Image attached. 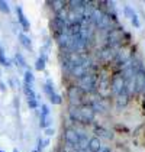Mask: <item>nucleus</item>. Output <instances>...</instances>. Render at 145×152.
<instances>
[{"label": "nucleus", "instance_id": "nucleus-15", "mask_svg": "<svg viewBox=\"0 0 145 152\" xmlns=\"http://www.w3.org/2000/svg\"><path fill=\"white\" fill-rule=\"evenodd\" d=\"M48 4H51L49 7L52 9V12L55 15H58L64 9H67V1H62V0H52V1H48Z\"/></svg>", "mask_w": 145, "mask_h": 152}, {"label": "nucleus", "instance_id": "nucleus-10", "mask_svg": "<svg viewBox=\"0 0 145 152\" xmlns=\"http://www.w3.org/2000/svg\"><path fill=\"white\" fill-rule=\"evenodd\" d=\"M80 113H81V120H83V125H89V123H93L94 122V117H96V113L93 112V109L90 106L83 104L80 106Z\"/></svg>", "mask_w": 145, "mask_h": 152}, {"label": "nucleus", "instance_id": "nucleus-4", "mask_svg": "<svg viewBox=\"0 0 145 152\" xmlns=\"http://www.w3.org/2000/svg\"><path fill=\"white\" fill-rule=\"evenodd\" d=\"M84 96L86 94L74 84V86H70L68 88H67V99H68V103L70 106H75V107H78V106H83L86 104L87 102L84 100Z\"/></svg>", "mask_w": 145, "mask_h": 152}, {"label": "nucleus", "instance_id": "nucleus-5", "mask_svg": "<svg viewBox=\"0 0 145 152\" xmlns=\"http://www.w3.org/2000/svg\"><path fill=\"white\" fill-rule=\"evenodd\" d=\"M123 28H118V29H112L108 32L106 36V47H110L118 51V48H123Z\"/></svg>", "mask_w": 145, "mask_h": 152}, {"label": "nucleus", "instance_id": "nucleus-32", "mask_svg": "<svg viewBox=\"0 0 145 152\" xmlns=\"http://www.w3.org/2000/svg\"><path fill=\"white\" fill-rule=\"evenodd\" d=\"M45 135H47L48 138L54 136V129H52V128H47V129H45Z\"/></svg>", "mask_w": 145, "mask_h": 152}, {"label": "nucleus", "instance_id": "nucleus-39", "mask_svg": "<svg viewBox=\"0 0 145 152\" xmlns=\"http://www.w3.org/2000/svg\"><path fill=\"white\" fill-rule=\"evenodd\" d=\"M0 75H1V72H0Z\"/></svg>", "mask_w": 145, "mask_h": 152}, {"label": "nucleus", "instance_id": "nucleus-3", "mask_svg": "<svg viewBox=\"0 0 145 152\" xmlns=\"http://www.w3.org/2000/svg\"><path fill=\"white\" fill-rule=\"evenodd\" d=\"M109 90L115 97H118L121 93H123V90H125V78L122 75L121 70H118L116 72L112 74L110 83H109Z\"/></svg>", "mask_w": 145, "mask_h": 152}, {"label": "nucleus", "instance_id": "nucleus-9", "mask_svg": "<svg viewBox=\"0 0 145 152\" xmlns=\"http://www.w3.org/2000/svg\"><path fill=\"white\" fill-rule=\"evenodd\" d=\"M135 96L145 93V68H141L135 74Z\"/></svg>", "mask_w": 145, "mask_h": 152}, {"label": "nucleus", "instance_id": "nucleus-24", "mask_svg": "<svg viewBox=\"0 0 145 152\" xmlns=\"http://www.w3.org/2000/svg\"><path fill=\"white\" fill-rule=\"evenodd\" d=\"M45 68H47V61L38 57L35 61V70L36 71H45Z\"/></svg>", "mask_w": 145, "mask_h": 152}, {"label": "nucleus", "instance_id": "nucleus-13", "mask_svg": "<svg viewBox=\"0 0 145 152\" xmlns=\"http://www.w3.org/2000/svg\"><path fill=\"white\" fill-rule=\"evenodd\" d=\"M68 117H70V120L74 122V123H80V125H83L81 113H80V106H78V107L70 106V107H68Z\"/></svg>", "mask_w": 145, "mask_h": 152}, {"label": "nucleus", "instance_id": "nucleus-6", "mask_svg": "<svg viewBox=\"0 0 145 152\" xmlns=\"http://www.w3.org/2000/svg\"><path fill=\"white\" fill-rule=\"evenodd\" d=\"M132 52H129L126 48H122L119 49L118 52H116V57H115V61H113V64L116 65V67H119L122 68L123 65H126L131 59H132Z\"/></svg>", "mask_w": 145, "mask_h": 152}, {"label": "nucleus", "instance_id": "nucleus-37", "mask_svg": "<svg viewBox=\"0 0 145 152\" xmlns=\"http://www.w3.org/2000/svg\"><path fill=\"white\" fill-rule=\"evenodd\" d=\"M34 152H38V151H36V149H35V151H34Z\"/></svg>", "mask_w": 145, "mask_h": 152}, {"label": "nucleus", "instance_id": "nucleus-29", "mask_svg": "<svg viewBox=\"0 0 145 152\" xmlns=\"http://www.w3.org/2000/svg\"><path fill=\"white\" fill-rule=\"evenodd\" d=\"M28 106H29V109H38L39 103H38L36 99H31V100H28Z\"/></svg>", "mask_w": 145, "mask_h": 152}, {"label": "nucleus", "instance_id": "nucleus-7", "mask_svg": "<svg viewBox=\"0 0 145 152\" xmlns=\"http://www.w3.org/2000/svg\"><path fill=\"white\" fill-rule=\"evenodd\" d=\"M87 104L93 109L94 113H97V112L103 113V112L108 110V102H106L105 97H102V96H97V97H94V99H92Z\"/></svg>", "mask_w": 145, "mask_h": 152}, {"label": "nucleus", "instance_id": "nucleus-28", "mask_svg": "<svg viewBox=\"0 0 145 152\" xmlns=\"http://www.w3.org/2000/svg\"><path fill=\"white\" fill-rule=\"evenodd\" d=\"M39 107H41V116H49L51 115L48 104H39Z\"/></svg>", "mask_w": 145, "mask_h": 152}, {"label": "nucleus", "instance_id": "nucleus-36", "mask_svg": "<svg viewBox=\"0 0 145 152\" xmlns=\"http://www.w3.org/2000/svg\"><path fill=\"white\" fill-rule=\"evenodd\" d=\"M13 152H19V151H18V149H16V148H15V149H13Z\"/></svg>", "mask_w": 145, "mask_h": 152}, {"label": "nucleus", "instance_id": "nucleus-25", "mask_svg": "<svg viewBox=\"0 0 145 152\" xmlns=\"http://www.w3.org/2000/svg\"><path fill=\"white\" fill-rule=\"evenodd\" d=\"M48 99H49V103H52V104H61L62 103V96L58 93L51 94Z\"/></svg>", "mask_w": 145, "mask_h": 152}, {"label": "nucleus", "instance_id": "nucleus-35", "mask_svg": "<svg viewBox=\"0 0 145 152\" xmlns=\"http://www.w3.org/2000/svg\"><path fill=\"white\" fill-rule=\"evenodd\" d=\"M142 110L145 112V93H144V100H142Z\"/></svg>", "mask_w": 145, "mask_h": 152}, {"label": "nucleus", "instance_id": "nucleus-27", "mask_svg": "<svg viewBox=\"0 0 145 152\" xmlns=\"http://www.w3.org/2000/svg\"><path fill=\"white\" fill-rule=\"evenodd\" d=\"M0 12L10 13V7H9V3H7V1H4V0H0Z\"/></svg>", "mask_w": 145, "mask_h": 152}, {"label": "nucleus", "instance_id": "nucleus-19", "mask_svg": "<svg viewBox=\"0 0 145 152\" xmlns=\"http://www.w3.org/2000/svg\"><path fill=\"white\" fill-rule=\"evenodd\" d=\"M44 93L47 94V96H51V94L55 93V87H54V81L51 80V78H48L47 80V83L44 84Z\"/></svg>", "mask_w": 145, "mask_h": 152}, {"label": "nucleus", "instance_id": "nucleus-18", "mask_svg": "<svg viewBox=\"0 0 145 152\" xmlns=\"http://www.w3.org/2000/svg\"><path fill=\"white\" fill-rule=\"evenodd\" d=\"M15 64L18 65V67H21V68H25V70H28V64H26V59L25 57L21 54V52H16L15 54Z\"/></svg>", "mask_w": 145, "mask_h": 152}, {"label": "nucleus", "instance_id": "nucleus-17", "mask_svg": "<svg viewBox=\"0 0 145 152\" xmlns=\"http://www.w3.org/2000/svg\"><path fill=\"white\" fill-rule=\"evenodd\" d=\"M129 99H131V97L125 93V91L121 93L118 97H116V104H118V107H125V106L129 103Z\"/></svg>", "mask_w": 145, "mask_h": 152}, {"label": "nucleus", "instance_id": "nucleus-34", "mask_svg": "<svg viewBox=\"0 0 145 152\" xmlns=\"http://www.w3.org/2000/svg\"><path fill=\"white\" fill-rule=\"evenodd\" d=\"M0 90H1V91H6V84L1 81H0Z\"/></svg>", "mask_w": 145, "mask_h": 152}, {"label": "nucleus", "instance_id": "nucleus-11", "mask_svg": "<svg viewBox=\"0 0 145 152\" xmlns=\"http://www.w3.org/2000/svg\"><path fill=\"white\" fill-rule=\"evenodd\" d=\"M16 15H18V22H19V25L22 26V31H23V34H25V32H28V31L31 29V23H29L28 18L25 16L23 9H22L21 6H16Z\"/></svg>", "mask_w": 145, "mask_h": 152}, {"label": "nucleus", "instance_id": "nucleus-23", "mask_svg": "<svg viewBox=\"0 0 145 152\" xmlns=\"http://www.w3.org/2000/svg\"><path fill=\"white\" fill-rule=\"evenodd\" d=\"M0 65H3V67H10L12 65V61L4 55V51H3L1 47H0Z\"/></svg>", "mask_w": 145, "mask_h": 152}, {"label": "nucleus", "instance_id": "nucleus-1", "mask_svg": "<svg viewBox=\"0 0 145 152\" xmlns=\"http://www.w3.org/2000/svg\"><path fill=\"white\" fill-rule=\"evenodd\" d=\"M64 142L70 148L78 149V151H87L89 136H87V133L84 130L78 129L77 126L65 128V130H64Z\"/></svg>", "mask_w": 145, "mask_h": 152}, {"label": "nucleus", "instance_id": "nucleus-20", "mask_svg": "<svg viewBox=\"0 0 145 152\" xmlns=\"http://www.w3.org/2000/svg\"><path fill=\"white\" fill-rule=\"evenodd\" d=\"M51 116H39V128L41 129H45L51 128Z\"/></svg>", "mask_w": 145, "mask_h": 152}, {"label": "nucleus", "instance_id": "nucleus-16", "mask_svg": "<svg viewBox=\"0 0 145 152\" xmlns=\"http://www.w3.org/2000/svg\"><path fill=\"white\" fill-rule=\"evenodd\" d=\"M18 38H19V42H21L26 49H32V41H31V38L26 35V34L21 32V34L18 35Z\"/></svg>", "mask_w": 145, "mask_h": 152}, {"label": "nucleus", "instance_id": "nucleus-33", "mask_svg": "<svg viewBox=\"0 0 145 152\" xmlns=\"http://www.w3.org/2000/svg\"><path fill=\"white\" fill-rule=\"evenodd\" d=\"M100 152H112V149H110L109 146H103V148L100 149Z\"/></svg>", "mask_w": 145, "mask_h": 152}, {"label": "nucleus", "instance_id": "nucleus-8", "mask_svg": "<svg viewBox=\"0 0 145 152\" xmlns=\"http://www.w3.org/2000/svg\"><path fill=\"white\" fill-rule=\"evenodd\" d=\"M116 49H113V48L110 47H103L100 49V52H99V58L102 62H106V64H113V61H115V57H116Z\"/></svg>", "mask_w": 145, "mask_h": 152}, {"label": "nucleus", "instance_id": "nucleus-31", "mask_svg": "<svg viewBox=\"0 0 145 152\" xmlns=\"http://www.w3.org/2000/svg\"><path fill=\"white\" fill-rule=\"evenodd\" d=\"M131 22H132V25L135 28H139V26H141V22H139V19H138V15L133 16L132 19H131Z\"/></svg>", "mask_w": 145, "mask_h": 152}, {"label": "nucleus", "instance_id": "nucleus-22", "mask_svg": "<svg viewBox=\"0 0 145 152\" xmlns=\"http://www.w3.org/2000/svg\"><path fill=\"white\" fill-rule=\"evenodd\" d=\"M23 80H25V84H29V86H32L34 83H35V75H34V72L29 70H25V75H23Z\"/></svg>", "mask_w": 145, "mask_h": 152}, {"label": "nucleus", "instance_id": "nucleus-12", "mask_svg": "<svg viewBox=\"0 0 145 152\" xmlns=\"http://www.w3.org/2000/svg\"><path fill=\"white\" fill-rule=\"evenodd\" d=\"M94 133H96V136L99 139H106V140H112L115 138V135H113V132L112 130H109V129L103 128V126H96L94 128Z\"/></svg>", "mask_w": 145, "mask_h": 152}, {"label": "nucleus", "instance_id": "nucleus-30", "mask_svg": "<svg viewBox=\"0 0 145 152\" xmlns=\"http://www.w3.org/2000/svg\"><path fill=\"white\" fill-rule=\"evenodd\" d=\"M44 148H45V145H44V139H42V138H38V145H36V151H38V152H42V151H44Z\"/></svg>", "mask_w": 145, "mask_h": 152}, {"label": "nucleus", "instance_id": "nucleus-26", "mask_svg": "<svg viewBox=\"0 0 145 152\" xmlns=\"http://www.w3.org/2000/svg\"><path fill=\"white\" fill-rule=\"evenodd\" d=\"M123 15H125L126 18L132 19V18L135 16V15H136V13H135V10H133L131 6H125V7H123Z\"/></svg>", "mask_w": 145, "mask_h": 152}, {"label": "nucleus", "instance_id": "nucleus-38", "mask_svg": "<svg viewBox=\"0 0 145 152\" xmlns=\"http://www.w3.org/2000/svg\"><path fill=\"white\" fill-rule=\"evenodd\" d=\"M0 152H4V151H0Z\"/></svg>", "mask_w": 145, "mask_h": 152}, {"label": "nucleus", "instance_id": "nucleus-14", "mask_svg": "<svg viewBox=\"0 0 145 152\" xmlns=\"http://www.w3.org/2000/svg\"><path fill=\"white\" fill-rule=\"evenodd\" d=\"M102 148H103L102 140L99 139L97 136H92V138H89V145H87V151L89 152H100Z\"/></svg>", "mask_w": 145, "mask_h": 152}, {"label": "nucleus", "instance_id": "nucleus-21", "mask_svg": "<svg viewBox=\"0 0 145 152\" xmlns=\"http://www.w3.org/2000/svg\"><path fill=\"white\" fill-rule=\"evenodd\" d=\"M23 93H25V96L28 97V100H31V99H36V93L34 91L32 86H29V84H23Z\"/></svg>", "mask_w": 145, "mask_h": 152}, {"label": "nucleus", "instance_id": "nucleus-2", "mask_svg": "<svg viewBox=\"0 0 145 152\" xmlns=\"http://www.w3.org/2000/svg\"><path fill=\"white\" fill-rule=\"evenodd\" d=\"M97 83H99V74L97 72H87L81 78L77 80V87L84 94L97 93Z\"/></svg>", "mask_w": 145, "mask_h": 152}]
</instances>
